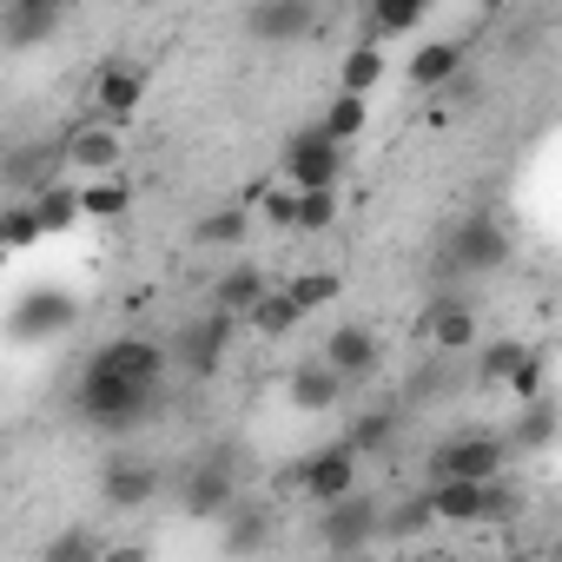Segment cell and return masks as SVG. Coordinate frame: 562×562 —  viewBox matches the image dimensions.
I'll return each instance as SVG.
<instances>
[{
	"instance_id": "1",
	"label": "cell",
	"mask_w": 562,
	"mask_h": 562,
	"mask_svg": "<svg viewBox=\"0 0 562 562\" xmlns=\"http://www.w3.org/2000/svg\"><path fill=\"white\" fill-rule=\"evenodd\" d=\"M503 463H509L503 437H490V430H457V437H443V443L430 450V463H424L430 476H424V483H496Z\"/></svg>"
},
{
	"instance_id": "2",
	"label": "cell",
	"mask_w": 562,
	"mask_h": 562,
	"mask_svg": "<svg viewBox=\"0 0 562 562\" xmlns=\"http://www.w3.org/2000/svg\"><path fill=\"white\" fill-rule=\"evenodd\" d=\"M153 391L159 384H133V378H113V371H93L87 364V378L74 384V411L93 417L100 430H133V417L153 404Z\"/></svg>"
},
{
	"instance_id": "3",
	"label": "cell",
	"mask_w": 562,
	"mask_h": 562,
	"mask_svg": "<svg viewBox=\"0 0 562 562\" xmlns=\"http://www.w3.org/2000/svg\"><path fill=\"white\" fill-rule=\"evenodd\" d=\"M338 172H345V153L318 126L285 139V172H278V186H292V192H338Z\"/></svg>"
},
{
	"instance_id": "4",
	"label": "cell",
	"mask_w": 562,
	"mask_h": 562,
	"mask_svg": "<svg viewBox=\"0 0 562 562\" xmlns=\"http://www.w3.org/2000/svg\"><path fill=\"white\" fill-rule=\"evenodd\" d=\"M509 258V232L490 218V212H470V218H457V232H450V245H443V265L450 271H463V278H483V271H496Z\"/></svg>"
},
{
	"instance_id": "5",
	"label": "cell",
	"mask_w": 562,
	"mask_h": 562,
	"mask_svg": "<svg viewBox=\"0 0 562 562\" xmlns=\"http://www.w3.org/2000/svg\"><path fill=\"white\" fill-rule=\"evenodd\" d=\"M60 159L87 179H113L126 166V126H106V120H80L67 139H60Z\"/></svg>"
},
{
	"instance_id": "6",
	"label": "cell",
	"mask_w": 562,
	"mask_h": 562,
	"mask_svg": "<svg viewBox=\"0 0 562 562\" xmlns=\"http://www.w3.org/2000/svg\"><path fill=\"white\" fill-rule=\"evenodd\" d=\"M292 490H305L312 503H345V496H358V457L345 450V443H331V450H318V457H305L292 476H285Z\"/></svg>"
},
{
	"instance_id": "7",
	"label": "cell",
	"mask_w": 562,
	"mask_h": 562,
	"mask_svg": "<svg viewBox=\"0 0 562 562\" xmlns=\"http://www.w3.org/2000/svg\"><path fill=\"white\" fill-rule=\"evenodd\" d=\"M139 106H146V67H133V60H106V67L93 74V120L126 126Z\"/></svg>"
},
{
	"instance_id": "8",
	"label": "cell",
	"mask_w": 562,
	"mask_h": 562,
	"mask_svg": "<svg viewBox=\"0 0 562 562\" xmlns=\"http://www.w3.org/2000/svg\"><path fill=\"white\" fill-rule=\"evenodd\" d=\"M60 139H27V146H14L8 159H0V179H8L14 192H21V205L27 199H41V192H54L60 186Z\"/></svg>"
},
{
	"instance_id": "9",
	"label": "cell",
	"mask_w": 562,
	"mask_h": 562,
	"mask_svg": "<svg viewBox=\"0 0 562 562\" xmlns=\"http://www.w3.org/2000/svg\"><path fill=\"white\" fill-rule=\"evenodd\" d=\"M60 331H74V299H67V292H54V285L27 292V299H21V312H14V325H8V338H14V345H47V338H60Z\"/></svg>"
},
{
	"instance_id": "10",
	"label": "cell",
	"mask_w": 562,
	"mask_h": 562,
	"mask_svg": "<svg viewBox=\"0 0 562 562\" xmlns=\"http://www.w3.org/2000/svg\"><path fill=\"white\" fill-rule=\"evenodd\" d=\"M312 27H318V8H312V0H258V8H245V34L265 41V47L305 41Z\"/></svg>"
},
{
	"instance_id": "11",
	"label": "cell",
	"mask_w": 562,
	"mask_h": 562,
	"mask_svg": "<svg viewBox=\"0 0 562 562\" xmlns=\"http://www.w3.org/2000/svg\"><path fill=\"white\" fill-rule=\"evenodd\" d=\"M60 21H67L60 0H8V8H0V47H8V54H27V47L54 41Z\"/></svg>"
},
{
	"instance_id": "12",
	"label": "cell",
	"mask_w": 562,
	"mask_h": 562,
	"mask_svg": "<svg viewBox=\"0 0 562 562\" xmlns=\"http://www.w3.org/2000/svg\"><path fill=\"white\" fill-rule=\"evenodd\" d=\"M159 470L146 463V457H113L106 470H100V496H106V509H146L153 496H159Z\"/></svg>"
},
{
	"instance_id": "13",
	"label": "cell",
	"mask_w": 562,
	"mask_h": 562,
	"mask_svg": "<svg viewBox=\"0 0 562 562\" xmlns=\"http://www.w3.org/2000/svg\"><path fill=\"white\" fill-rule=\"evenodd\" d=\"M179 503H186V516H192V522H218V516H232V509H238V483H232V470H225V463H199V470L186 476Z\"/></svg>"
},
{
	"instance_id": "14",
	"label": "cell",
	"mask_w": 562,
	"mask_h": 562,
	"mask_svg": "<svg viewBox=\"0 0 562 562\" xmlns=\"http://www.w3.org/2000/svg\"><path fill=\"white\" fill-rule=\"evenodd\" d=\"M338 384H364L371 371H378V338L364 331V325H338L331 338H325V358H318Z\"/></svg>"
},
{
	"instance_id": "15",
	"label": "cell",
	"mask_w": 562,
	"mask_h": 562,
	"mask_svg": "<svg viewBox=\"0 0 562 562\" xmlns=\"http://www.w3.org/2000/svg\"><path fill=\"white\" fill-rule=\"evenodd\" d=\"M318 529H325V549H331V555H358V549L378 536V503H371V496H345V503L325 509Z\"/></svg>"
},
{
	"instance_id": "16",
	"label": "cell",
	"mask_w": 562,
	"mask_h": 562,
	"mask_svg": "<svg viewBox=\"0 0 562 562\" xmlns=\"http://www.w3.org/2000/svg\"><path fill=\"white\" fill-rule=\"evenodd\" d=\"M93 371L133 378V384H159L166 378V345H153V338H113V345H100Z\"/></svg>"
},
{
	"instance_id": "17",
	"label": "cell",
	"mask_w": 562,
	"mask_h": 562,
	"mask_svg": "<svg viewBox=\"0 0 562 562\" xmlns=\"http://www.w3.org/2000/svg\"><path fill=\"white\" fill-rule=\"evenodd\" d=\"M457 74H463V41H424L404 60V80L417 93H443V87H457Z\"/></svg>"
},
{
	"instance_id": "18",
	"label": "cell",
	"mask_w": 562,
	"mask_h": 562,
	"mask_svg": "<svg viewBox=\"0 0 562 562\" xmlns=\"http://www.w3.org/2000/svg\"><path fill=\"white\" fill-rule=\"evenodd\" d=\"M424 338L437 345V351H470L476 345V312H470V299H430V312H424Z\"/></svg>"
},
{
	"instance_id": "19",
	"label": "cell",
	"mask_w": 562,
	"mask_h": 562,
	"mask_svg": "<svg viewBox=\"0 0 562 562\" xmlns=\"http://www.w3.org/2000/svg\"><path fill=\"white\" fill-rule=\"evenodd\" d=\"M424 509L437 529H470L483 516V483H424Z\"/></svg>"
},
{
	"instance_id": "20",
	"label": "cell",
	"mask_w": 562,
	"mask_h": 562,
	"mask_svg": "<svg viewBox=\"0 0 562 562\" xmlns=\"http://www.w3.org/2000/svg\"><path fill=\"white\" fill-rule=\"evenodd\" d=\"M285 397H292V411L325 417V411H338V404H345V384H338L325 364H299V371L285 378Z\"/></svg>"
},
{
	"instance_id": "21",
	"label": "cell",
	"mask_w": 562,
	"mask_h": 562,
	"mask_svg": "<svg viewBox=\"0 0 562 562\" xmlns=\"http://www.w3.org/2000/svg\"><path fill=\"white\" fill-rule=\"evenodd\" d=\"M74 205H80V218L113 225V218H126L133 186H126V172H113V179H80V186H74Z\"/></svg>"
},
{
	"instance_id": "22",
	"label": "cell",
	"mask_w": 562,
	"mask_h": 562,
	"mask_svg": "<svg viewBox=\"0 0 562 562\" xmlns=\"http://www.w3.org/2000/svg\"><path fill=\"white\" fill-rule=\"evenodd\" d=\"M384 74H391L384 47H378V41H364V47H351V54H345V67H338V93H351V100H371V93L384 87Z\"/></svg>"
},
{
	"instance_id": "23",
	"label": "cell",
	"mask_w": 562,
	"mask_h": 562,
	"mask_svg": "<svg viewBox=\"0 0 562 562\" xmlns=\"http://www.w3.org/2000/svg\"><path fill=\"white\" fill-rule=\"evenodd\" d=\"M265 292H271V285H265V271H258V265H232V271L218 278V318H232V325H238Z\"/></svg>"
},
{
	"instance_id": "24",
	"label": "cell",
	"mask_w": 562,
	"mask_h": 562,
	"mask_svg": "<svg viewBox=\"0 0 562 562\" xmlns=\"http://www.w3.org/2000/svg\"><path fill=\"white\" fill-rule=\"evenodd\" d=\"M238 325H245V331H258V338H292L305 318H299V305H292L285 292H265V299H258V305H251Z\"/></svg>"
},
{
	"instance_id": "25",
	"label": "cell",
	"mask_w": 562,
	"mask_h": 562,
	"mask_svg": "<svg viewBox=\"0 0 562 562\" xmlns=\"http://www.w3.org/2000/svg\"><path fill=\"white\" fill-rule=\"evenodd\" d=\"M364 126H371V100H351V93H338V100L325 106V120H318V133H325L338 153H345V146H351Z\"/></svg>"
},
{
	"instance_id": "26",
	"label": "cell",
	"mask_w": 562,
	"mask_h": 562,
	"mask_svg": "<svg viewBox=\"0 0 562 562\" xmlns=\"http://www.w3.org/2000/svg\"><path fill=\"white\" fill-rule=\"evenodd\" d=\"M245 232H251V212H245V205H225V212H205V218L192 225V245L232 251V245H245Z\"/></svg>"
},
{
	"instance_id": "27",
	"label": "cell",
	"mask_w": 562,
	"mask_h": 562,
	"mask_svg": "<svg viewBox=\"0 0 562 562\" xmlns=\"http://www.w3.org/2000/svg\"><path fill=\"white\" fill-rule=\"evenodd\" d=\"M232 331H238V325L212 312V318H205V325H199V331L186 338V358H192V371H199V378H212V371H218V358H225V345H232Z\"/></svg>"
},
{
	"instance_id": "28",
	"label": "cell",
	"mask_w": 562,
	"mask_h": 562,
	"mask_svg": "<svg viewBox=\"0 0 562 562\" xmlns=\"http://www.w3.org/2000/svg\"><path fill=\"white\" fill-rule=\"evenodd\" d=\"M265 542H271V516L265 509H232L225 516V542H218L225 555H258Z\"/></svg>"
},
{
	"instance_id": "29",
	"label": "cell",
	"mask_w": 562,
	"mask_h": 562,
	"mask_svg": "<svg viewBox=\"0 0 562 562\" xmlns=\"http://www.w3.org/2000/svg\"><path fill=\"white\" fill-rule=\"evenodd\" d=\"M100 555H106V536L87 529V522H67V529L41 549V562H100Z\"/></svg>"
},
{
	"instance_id": "30",
	"label": "cell",
	"mask_w": 562,
	"mask_h": 562,
	"mask_svg": "<svg viewBox=\"0 0 562 562\" xmlns=\"http://www.w3.org/2000/svg\"><path fill=\"white\" fill-rule=\"evenodd\" d=\"M424 0H378V8H371V34L378 41H397V34H417L424 27Z\"/></svg>"
},
{
	"instance_id": "31",
	"label": "cell",
	"mask_w": 562,
	"mask_h": 562,
	"mask_svg": "<svg viewBox=\"0 0 562 562\" xmlns=\"http://www.w3.org/2000/svg\"><path fill=\"white\" fill-rule=\"evenodd\" d=\"M338 292H345V285H338V278H331V271H299V278H292V285H285V299L299 305V318H312V312H325V305H338Z\"/></svg>"
},
{
	"instance_id": "32",
	"label": "cell",
	"mask_w": 562,
	"mask_h": 562,
	"mask_svg": "<svg viewBox=\"0 0 562 562\" xmlns=\"http://www.w3.org/2000/svg\"><path fill=\"white\" fill-rule=\"evenodd\" d=\"M555 437V404L549 397H536V404H522V424L503 437V450H542Z\"/></svg>"
},
{
	"instance_id": "33",
	"label": "cell",
	"mask_w": 562,
	"mask_h": 562,
	"mask_svg": "<svg viewBox=\"0 0 562 562\" xmlns=\"http://www.w3.org/2000/svg\"><path fill=\"white\" fill-rule=\"evenodd\" d=\"M529 358H536V345H522V338H496V345H483V378H490V384H509Z\"/></svg>"
},
{
	"instance_id": "34",
	"label": "cell",
	"mask_w": 562,
	"mask_h": 562,
	"mask_svg": "<svg viewBox=\"0 0 562 562\" xmlns=\"http://www.w3.org/2000/svg\"><path fill=\"white\" fill-rule=\"evenodd\" d=\"M331 225H338V192H299L292 232H331Z\"/></svg>"
},
{
	"instance_id": "35",
	"label": "cell",
	"mask_w": 562,
	"mask_h": 562,
	"mask_svg": "<svg viewBox=\"0 0 562 562\" xmlns=\"http://www.w3.org/2000/svg\"><path fill=\"white\" fill-rule=\"evenodd\" d=\"M391 424H397L391 411H364V417L351 424V437H345V450H351V457L364 463L371 450H384V443H391Z\"/></svg>"
},
{
	"instance_id": "36",
	"label": "cell",
	"mask_w": 562,
	"mask_h": 562,
	"mask_svg": "<svg viewBox=\"0 0 562 562\" xmlns=\"http://www.w3.org/2000/svg\"><path fill=\"white\" fill-rule=\"evenodd\" d=\"M47 232L34 218V205H14V212H0V251H34Z\"/></svg>"
},
{
	"instance_id": "37",
	"label": "cell",
	"mask_w": 562,
	"mask_h": 562,
	"mask_svg": "<svg viewBox=\"0 0 562 562\" xmlns=\"http://www.w3.org/2000/svg\"><path fill=\"white\" fill-rule=\"evenodd\" d=\"M27 205H34L41 232H67V225L80 218V205H74V186H54V192H41V199H27Z\"/></svg>"
},
{
	"instance_id": "38",
	"label": "cell",
	"mask_w": 562,
	"mask_h": 562,
	"mask_svg": "<svg viewBox=\"0 0 562 562\" xmlns=\"http://www.w3.org/2000/svg\"><path fill=\"white\" fill-rule=\"evenodd\" d=\"M251 205H258V212H265L271 225H285V232H292V205H299V192H292V186H265V192H258Z\"/></svg>"
},
{
	"instance_id": "39",
	"label": "cell",
	"mask_w": 562,
	"mask_h": 562,
	"mask_svg": "<svg viewBox=\"0 0 562 562\" xmlns=\"http://www.w3.org/2000/svg\"><path fill=\"white\" fill-rule=\"evenodd\" d=\"M100 562H153V549H146V542H120V549H106Z\"/></svg>"
},
{
	"instance_id": "40",
	"label": "cell",
	"mask_w": 562,
	"mask_h": 562,
	"mask_svg": "<svg viewBox=\"0 0 562 562\" xmlns=\"http://www.w3.org/2000/svg\"><path fill=\"white\" fill-rule=\"evenodd\" d=\"M430 562H463V555H430Z\"/></svg>"
}]
</instances>
